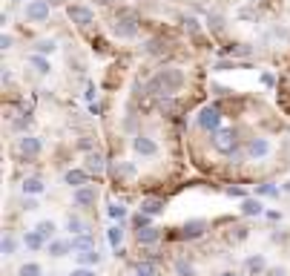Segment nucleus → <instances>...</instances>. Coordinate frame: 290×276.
<instances>
[{
    "label": "nucleus",
    "instance_id": "nucleus-3",
    "mask_svg": "<svg viewBox=\"0 0 290 276\" xmlns=\"http://www.w3.org/2000/svg\"><path fill=\"white\" fill-rule=\"evenodd\" d=\"M195 124H198V130H204V133H219L221 127V109L219 107H204L198 115H195Z\"/></svg>",
    "mask_w": 290,
    "mask_h": 276
},
{
    "label": "nucleus",
    "instance_id": "nucleus-42",
    "mask_svg": "<svg viewBox=\"0 0 290 276\" xmlns=\"http://www.w3.org/2000/svg\"><path fill=\"white\" fill-rule=\"evenodd\" d=\"M227 193H230V196H244V190H241V187H227Z\"/></svg>",
    "mask_w": 290,
    "mask_h": 276
},
{
    "label": "nucleus",
    "instance_id": "nucleus-13",
    "mask_svg": "<svg viewBox=\"0 0 290 276\" xmlns=\"http://www.w3.org/2000/svg\"><path fill=\"white\" fill-rule=\"evenodd\" d=\"M72 199H75V205L78 207H92L95 205V199H98V193L92 187H80V190H75V196Z\"/></svg>",
    "mask_w": 290,
    "mask_h": 276
},
{
    "label": "nucleus",
    "instance_id": "nucleus-8",
    "mask_svg": "<svg viewBox=\"0 0 290 276\" xmlns=\"http://www.w3.org/2000/svg\"><path fill=\"white\" fill-rule=\"evenodd\" d=\"M132 150L138 152V155H144V159H152L158 152V144L152 141L150 135H135L132 138Z\"/></svg>",
    "mask_w": 290,
    "mask_h": 276
},
{
    "label": "nucleus",
    "instance_id": "nucleus-10",
    "mask_svg": "<svg viewBox=\"0 0 290 276\" xmlns=\"http://www.w3.org/2000/svg\"><path fill=\"white\" fill-rule=\"evenodd\" d=\"M87 181H89L87 170H66V173H63V184H69V187H75V190L87 187Z\"/></svg>",
    "mask_w": 290,
    "mask_h": 276
},
{
    "label": "nucleus",
    "instance_id": "nucleus-46",
    "mask_svg": "<svg viewBox=\"0 0 290 276\" xmlns=\"http://www.w3.org/2000/svg\"><path fill=\"white\" fill-rule=\"evenodd\" d=\"M15 3H29V0H15Z\"/></svg>",
    "mask_w": 290,
    "mask_h": 276
},
{
    "label": "nucleus",
    "instance_id": "nucleus-24",
    "mask_svg": "<svg viewBox=\"0 0 290 276\" xmlns=\"http://www.w3.org/2000/svg\"><path fill=\"white\" fill-rule=\"evenodd\" d=\"M241 213L244 216H262V205H259L256 199H244V202H241Z\"/></svg>",
    "mask_w": 290,
    "mask_h": 276
},
{
    "label": "nucleus",
    "instance_id": "nucleus-26",
    "mask_svg": "<svg viewBox=\"0 0 290 276\" xmlns=\"http://www.w3.org/2000/svg\"><path fill=\"white\" fill-rule=\"evenodd\" d=\"M15 250H18V239H15L12 233H3V256L6 259L15 256Z\"/></svg>",
    "mask_w": 290,
    "mask_h": 276
},
{
    "label": "nucleus",
    "instance_id": "nucleus-5",
    "mask_svg": "<svg viewBox=\"0 0 290 276\" xmlns=\"http://www.w3.org/2000/svg\"><path fill=\"white\" fill-rule=\"evenodd\" d=\"M66 18L75 23V26H89V23H95V12L84 6V3H69L66 6Z\"/></svg>",
    "mask_w": 290,
    "mask_h": 276
},
{
    "label": "nucleus",
    "instance_id": "nucleus-2",
    "mask_svg": "<svg viewBox=\"0 0 290 276\" xmlns=\"http://www.w3.org/2000/svg\"><path fill=\"white\" fill-rule=\"evenodd\" d=\"M109 32L118 37H132L138 32V18H135V12L130 9H118V18L109 23Z\"/></svg>",
    "mask_w": 290,
    "mask_h": 276
},
{
    "label": "nucleus",
    "instance_id": "nucleus-25",
    "mask_svg": "<svg viewBox=\"0 0 290 276\" xmlns=\"http://www.w3.org/2000/svg\"><path fill=\"white\" fill-rule=\"evenodd\" d=\"M35 230L40 233L44 239H52V236H55V230H58V224H55V222H49V219H44V222H37V227H35Z\"/></svg>",
    "mask_w": 290,
    "mask_h": 276
},
{
    "label": "nucleus",
    "instance_id": "nucleus-11",
    "mask_svg": "<svg viewBox=\"0 0 290 276\" xmlns=\"http://www.w3.org/2000/svg\"><path fill=\"white\" fill-rule=\"evenodd\" d=\"M158 239H161V230L155 224L144 227V230H135V242H138V245H155Z\"/></svg>",
    "mask_w": 290,
    "mask_h": 276
},
{
    "label": "nucleus",
    "instance_id": "nucleus-19",
    "mask_svg": "<svg viewBox=\"0 0 290 276\" xmlns=\"http://www.w3.org/2000/svg\"><path fill=\"white\" fill-rule=\"evenodd\" d=\"M29 66L35 72H40V75H49V72H52V66H49V61H46L44 55H32V58H29Z\"/></svg>",
    "mask_w": 290,
    "mask_h": 276
},
{
    "label": "nucleus",
    "instance_id": "nucleus-32",
    "mask_svg": "<svg viewBox=\"0 0 290 276\" xmlns=\"http://www.w3.org/2000/svg\"><path fill=\"white\" fill-rule=\"evenodd\" d=\"M132 224H135V230H144V227H150V224H152V219L147 213H138L135 219H132Z\"/></svg>",
    "mask_w": 290,
    "mask_h": 276
},
{
    "label": "nucleus",
    "instance_id": "nucleus-33",
    "mask_svg": "<svg viewBox=\"0 0 290 276\" xmlns=\"http://www.w3.org/2000/svg\"><path fill=\"white\" fill-rule=\"evenodd\" d=\"M135 276H155V267L150 262H141V265H135Z\"/></svg>",
    "mask_w": 290,
    "mask_h": 276
},
{
    "label": "nucleus",
    "instance_id": "nucleus-28",
    "mask_svg": "<svg viewBox=\"0 0 290 276\" xmlns=\"http://www.w3.org/2000/svg\"><path fill=\"white\" fill-rule=\"evenodd\" d=\"M121 242H123V227H121V224H112V227H109V245L118 248Z\"/></svg>",
    "mask_w": 290,
    "mask_h": 276
},
{
    "label": "nucleus",
    "instance_id": "nucleus-30",
    "mask_svg": "<svg viewBox=\"0 0 290 276\" xmlns=\"http://www.w3.org/2000/svg\"><path fill=\"white\" fill-rule=\"evenodd\" d=\"M72 248L75 250H92V236H75V239H72Z\"/></svg>",
    "mask_w": 290,
    "mask_h": 276
},
{
    "label": "nucleus",
    "instance_id": "nucleus-4",
    "mask_svg": "<svg viewBox=\"0 0 290 276\" xmlns=\"http://www.w3.org/2000/svg\"><path fill=\"white\" fill-rule=\"evenodd\" d=\"M49 15H52L49 0H29L26 3V20L29 23H49Z\"/></svg>",
    "mask_w": 290,
    "mask_h": 276
},
{
    "label": "nucleus",
    "instance_id": "nucleus-34",
    "mask_svg": "<svg viewBox=\"0 0 290 276\" xmlns=\"http://www.w3.org/2000/svg\"><path fill=\"white\" fill-rule=\"evenodd\" d=\"M106 213L112 216V219H118V222H121L123 216H127V210H123V205H109V207H106Z\"/></svg>",
    "mask_w": 290,
    "mask_h": 276
},
{
    "label": "nucleus",
    "instance_id": "nucleus-31",
    "mask_svg": "<svg viewBox=\"0 0 290 276\" xmlns=\"http://www.w3.org/2000/svg\"><path fill=\"white\" fill-rule=\"evenodd\" d=\"M256 193H259V196H270V199H276L281 193L279 187H273V184H259V187H256Z\"/></svg>",
    "mask_w": 290,
    "mask_h": 276
},
{
    "label": "nucleus",
    "instance_id": "nucleus-40",
    "mask_svg": "<svg viewBox=\"0 0 290 276\" xmlns=\"http://www.w3.org/2000/svg\"><path fill=\"white\" fill-rule=\"evenodd\" d=\"M264 276H287V270H284V267H267Z\"/></svg>",
    "mask_w": 290,
    "mask_h": 276
},
{
    "label": "nucleus",
    "instance_id": "nucleus-21",
    "mask_svg": "<svg viewBox=\"0 0 290 276\" xmlns=\"http://www.w3.org/2000/svg\"><path fill=\"white\" fill-rule=\"evenodd\" d=\"M55 49H58V41H52V37H44V41H37L35 44V55H52Z\"/></svg>",
    "mask_w": 290,
    "mask_h": 276
},
{
    "label": "nucleus",
    "instance_id": "nucleus-45",
    "mask_svg": "<svg viewBox=\"0 0 290 276\" xmlns=\"http://www.w3.org/2000/svg\"><path fill=\"white\" fill-rule=\"evenodd\" d=\"M221 276H238V273H233V270H224V273H221Z\"/></svg>",
    "mask_w": 290,
    "mask_h": 276
},
{
    "label": "nucleus",
    "instance_id": "nucleus-14",
    "mask_svg": "<svg viewBox=\"0 0 290 276\" xmlns=\"http://www.w3.org/2000/svg\"><path fill=\"white\" fill-rule=\"evenodd\" d=\"M141 213H147L150 219L164 213V202H161V199H144V202H141Z\"/></svg>",
    "mask_w": 290,
    "mask_h": 276
},
{
    "label": "nucleus",
    "instance_id": "nucleus-23",
    "mask_svg": "<svg viewBox=\"0 0 290 276\" xmlns=\"http://www.w3.org/2000/svg\"><path fill=\"white\" fill-rule=\"evenodd\" d=\"M69 250H75L72 242H52V245H49V256H66Z\"/></svg>",
    "mask_w": 290,
    "mask_h": 276
},
{
    "label": "nucleus",
    "instance_id": "nucleus-6",
    "mask_svg": "<svg viewBox=\"0 0 290 276\" xmlns=\"http://www.w3.org/2000/svg\"><path fill=\"white\" fill-rule=\"evenodd\" d=\"M40 150H44V141H40L37 135H20V138H18V152H20V159H23V161L37 159Z\"/></svg>",
    "mask_w": 290,
    "mask_h": 276
},
{
    "label": "nucleus",
    "instance_id": "nucleus-37",
    "mask_svg": "<svg viewBox=\"0 0 290 276\" xmlns=\"http://www.w3.org/2000/svg\"><path fill=\"white\" fill-rule=\"evenodd\" d=\"M0 46H3V52H9L12 46H15V37H12L9 32H3V37H0Z\"/></svg>",
    "mask_w": 290,
    "mask_h": 276
},
{
    "label": "nucleus",
    "instance_id": "nucleus-39",
    "mask_svg": "<svg viewBox=\"0 0 290 276\" xmlns=\"http://www.w3.org/2000/svg\"><path fill=\"white\" fill-rule=\"evenodd\" d=\"M69 276H95V270H92V267H75Z\"/></svg>",
    "mask_w": 290,
    "mask_h": 276
},
{
    "label": "nucleus",
    "instance_id": "nucleus-47",
    "mask_svg": "<svg viewBox=\"0 0 290 276\" xmlns=\"http://www.w3.org/2000/svg\"><path fill=\"white\" fill-rule=\"evenodd\" d=\"M250 3H262V0H250Z\"/></svg>",
    "mask_w": 290,
    "mask_h": 276
},
{
    "label": "nucleus",
    "instance_id": "nucleus-44",
    "mask_svg": "<svg viewBox=\"0 0 290 276\" xmlns=\"http://www.w3.org/2000/svg\"><path fill=\"white\" fill-rule=\"evenodd\" d=\"M63 0H49V6H61Z\"/></svg>",
    "mask_w": 290,
    "mask_h": 276
},
{
    "label": "nucleus",
    "instance_id": "nucleus-9",
    "mask_svg": "<svg viewBox=\"0 0 290 276\" xmlns=\"http://www.w3.org/2000/svg\"><path fill=\"white\" fill-rule=\"evenodd\" d=\"M244 152L250 155V159H264L267 152H270V141L267 138H250L244 147Z\"/></svg>",
    "mask_w": 290,
    "mask_h": 276
},
{
    "label": "nucleus",
    "instance_id": "nucleus-43",
    "mask_svg": "<svg viewBox=\"0 0 290 276\" xmlns=\"http://www.w3.org/2000/svg\"><path fill=\"white\" fill-rule=\"evenodd\" d=\"M98 6H115V0H95Z\"/></svg>",
    "mask_w": 290,
    "mask_h": 276
},
{
    "label": "nucleus",
    "instance_id": "nucleus-15",
    "mask_svg": "<svg viewBox=\"0 0 290 276\" xmlns=\"http://www.w3.org/2000/svg\"><path fill=\"white\" fill-rule=\"evenodd\" d=\"M23 245H26V248L32 250V253H37V250L44 248V236H40L37 230H29L26 236H23Z\"/></svg>",
    "mask_w": 290,
    "mask_h": 276
},
{
    "label": "nucleus",
    "instance_id": "nucleus-35",
    "mask_svg": "<svg viewBox=\"0 0 290 276\" xmlns=\"http://www.w3.org/2000/svg\"><path fill=\"white\" fill-rule=\"evenodd\" d=\"M87 170L101 173V170H104V164H101V159H98V155H89V159H87Z\"/></svg>",
    "mask_w": 290,
    "mask_h": 276
},
{
    "label": "nucleus",
    "instance_id": "nucleus-36",
    "mask_svg": "<svg viewBox=\"0 0 290 276\" xmlns=\"http://www.w3.org/2000/svg\"><path fill=\"white\" fill-rule=\"evenodd\" d=\"M216 69H219V72H233V69H236V61H227V58H224V61L216 63Z\"/></svg>",
    "mask_w": 290,
    "mask_h": 276
},
{
    "label": "nucleus",
    "instance_id": "nucleus-1",
    "mask_svg": "<svg viewBox=\"0 0 290 276\" xmlns=\"http://www.w3.org/2000/svg\"><path fill=\"white\" fill-rule=\"evenodd\" d=\"M184 69H178V66H164L147 81V92H150L152 98H173L178 89L184 87Z\"/></svg>",
    "mask_w": 290,
    "mask_h": 276
},
{
    "label": "nucleus",
    "instance_id": "nucleus-12",
    "mask_svg": "<svg viewBox=\"0 0 290 276\" xmlns=\"http://www.w3.org/2000/svg\"><path fill=\"white\" fill-rule=\"evenodd\" d=\"M204 230H207V222H187L178 236L181 239H198V236H204Z\"/></svg>",
    "mask_w": 290,
    "mask_h": 276
},
{
    "label": "nucleus",
    "instance_id": "nucleus-20",
    "mask_svg": "<svg viewBox=\"0 0 290 276\" xmlns=\"http://www.w3.org/2000/svg\"><path fill=\"white\" fill-rule=\"evenodd\" d=\"M101 262V253L95 250H80L78 253V267H89V265H98Z\"/></svg>",
    "mask_w": 290,
    "mask_h": 276
},
{
    "label": "nucleus",
    "instance_id": "nucleus-27",
    "mask_svg": "<svg viewBox=\"0 0 290 276\" xmlns=\"http://www.w3.org/2000/svg\"><path fill=\"white\" fill-rule=\"evenodd\" d=\"M144 52H147V55H161V52H164V41H161V37L147 41V44H144Z\"/></svg>",
    "mask_w": 290,
    "mask_h": 276
},
{
    "label": "nucleus",
    "instance_id": "nucleus-38",
    "mask_svg": "<svg viewBox=\"0 0 290 276\" xmlns=\"http://www.w3.org/2000/svg\"><path fill=\"white\" fill-rule=\"evenodd\" d=\"M259 78H262V84H264V87H276V75H273V72H267V69H264L262 75H259Z\"/></svg>",
    "mask_w": 290,
    "mask_h": 276
},
{
    "label": "nucleus",
    "instance_id": "nucleus-7",
    "mask_svg": "<svg viewBox=\"0 0 290 276\" xmlns=\"http://www.w3.org/2000/svg\"><path fill=\"white\" fill-rule=\"evenodd\" d=\"M216 147H219V152H224V155H230V152L238 150V138L233 130H219L216 133Z\"/></svg>",
    "mask_w": 290,
    "mask_h": 276
},
{
    "label": "nucleus",
    "instance_id": "nucleus-17",
    "mask_svg": "<svg viewBox=\"0 0 290 276\" xmlns=\"http://www.w3.org/2000/svg\"><path fill=\"white\" fill-rule=\"evenodd\" d=\"M23 193H26V196H40V193H44V181H40V178L37 176H29L26 181H23Z\"/></svg>",
    "mask_w": 290,
    "mask_h": 276
},
{
    "label": "nucleus",
    "instance_id": "nucleus-18",
    "mask_svg": "<svg viewBox=\"0 0 290 276\" xmlns=\"http://www.w3.org/2000/svg\"><path fill=\"white\" fill-rule=\"evenodd\" d=\"M173 270H176V276H195V267L190 259H176L173 262Z\"/></svg>",
    "mask_w": 290,
    "mask_h": 276
},
{
    "label": "nucleus",
    "instance_id": "nucleus-41",
    "mask_svg": "<svg viewBox=\"0 0 290 276\" xmlns=\"http://www.w3.org/2000/svg\"><path fill=\"white\" fill-rule=\"evenodd\" d=\"M210 23H213V32H219V29H224V18H210Z\"/></svg>",
    "mask_w": 290,
    "mask_h": 276
},
{
    "label": "nucleus",
    "instance_id": "nucleus-22",
    "mask_svg": "<svg viewBox=\"0 0 290 276\" xmlns=\"http://www.w3.org/2000/svg\"><path fill=\"white\" fill-rule=\"evenodd\" d=\"M18 276H44V267L37 265V262H23L18 270Z\"/></svg>",
    "mask_w": 290,
    "mask_h": 276
},
{
    "label": "nucleus",
    "instance_id": "nucleus-29",
    "mask_svg": "<svg viewBox=\"0 0 290 276\" xmlns=\"http://www.w3.org/2000/svg\"><path fill=\"white\" fill-rule=\"evenodd\" d=\"M66 230H69L72 236H80V233H84V224H80L78 216H69V219H66Z\"/></svg>",
    "mask_w": 290,
    "mask_h": 276
},
{
    "label": "nucleus",
    "instance_id": "nucleus-16",
    "mask_svg": "<svg viewBox=\"0 0 290 276\" xmlns=\"http://www.w3.org/2000/svg\"><path fill=\"white\" fill-rule=\"evenodd\" d=\"M244 267L250 270V273H262V270H267V265H264V256H262V253H253V256H247Z\"/></svg>",
    "mask_w": 290,
    "mask_h": 276
}]
</instances>
